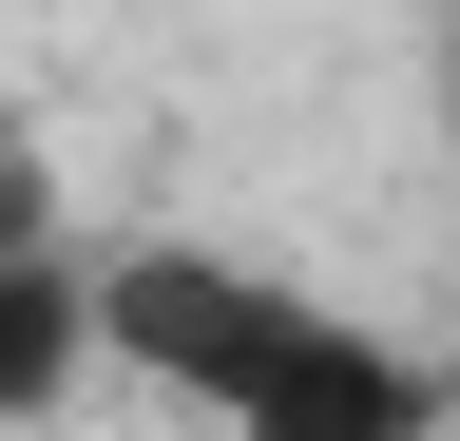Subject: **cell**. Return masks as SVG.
I'll return each instance as SVG.
<instances>
[{
    "label": "cell",
    "instance_id": "cell-2",
    "mask_svg": "<svg viewBox=\"0 0 460 441\" xmlns=\"http://www.w3.org/2000/svg\"><path fill=\"white\" fill-rule=\"evenodd\" d=\"M96 365H115V326H96V269L58 250V231H0V422H58Z\"/></svg>",
    "mask_w": 460,
    "mask_h": 441
},
{
    "label": "cell",
    "instance_id": "cell-1",
    "mask_svg": "<svg viewBox=\"0 0 460 441\" xmlns=\"http://www.w3.org/2000/svg\"><path fill=\"white\" fill-rule=\"evenodd\" d=\"M96 326L211 441H441V365L269 250H96Z\"/></svg>",
    "mask_w": 460,
    "mask_h": 441
}]
</instances>
